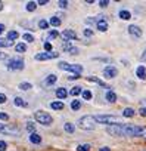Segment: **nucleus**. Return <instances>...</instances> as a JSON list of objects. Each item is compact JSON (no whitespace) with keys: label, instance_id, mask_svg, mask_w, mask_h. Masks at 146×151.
Here are the masks:
<instances>
[{"label":"nucleus","instance_id":"23","mask_svg":"<svg viewBox=\"0 0 146 151\" xmlns=\"http://www.w3.org/2000/svg\"><path fill=\"white\" fill-rule=\"evenodd\" d=\"M56 96H58V99H65V98L68 96L66 89H65V88H58V89H56Z\"/></svg>","mask_w":146,"mask_h":151},{"label":"nucleus","instance_id":"44","mask_svg":"<svg viewBox=\"0 0 146 151\" xmlns=\"http://www.w3.org/2000/svg\"><path fill=\"white\" fill-rule=\"evenodd\" d=\"M0 120H9V116L6 114V113H3V111H0Z\"/></svg>","mask_w":146,"mask_h":151},{"label":"nucleus","instance_id":"52","mask_svg":"<svg viewBox=\"0 0 146 151\" xmlns=\"http://www.w3.org/2000/svg\"><path fill=\"white\" fill-rule=\"evenodd\" d=\"M99 151H111V148L109 147H102V148H99Z\"/></svg>","mask_w":146,"mask_h":151},{"label":"nucleus","instance_id":"4","mask_svg":"<svg viewBox=\"0 0 146 151\" xmlns=\"http://www.w3.org/2000/svg\"><path fill=\"white\" fill-rule=\"evenodd\" d=\"M34 119H36L37 123H40V124H43V126H50L52 122H53L52 116L49 114V113H46V111H43V110L36 111V113H34Z\"/></svg>","mask_w":146,"mask_h":151},{"label":"nucleus","instance_id":"50","mask_svg":"<svg viewBox=\"0 0 146 151\" xmlns=\"http://www.w3.org/2000/svg\"><path fill=\"white\" fill-rule=\"evenodd\" d=\"M140 59H142L143 62H146V51H143V53H142V56H140Z\"/></svg>","mask_w":146,"mask_h":151},{"label":"nucleus","instance_id":"10","mask_svg":"<svg viewBox=\"0 0 146 151\" xmlns=\"http://www.w3.org/2000/svg\"><path fill=\"white\" fill-rule=\"evenodd\" d=\"M118 76V68L114 65H106L103 68V77L105 79H115Z\"/></svg>","mask_w":146,"mask_h":151},{"label":"nucleus","instance_id":"42","mask_svg":"<svg viewBox=\"0 0 146 151\" xmlns=\"http://www.w3.org/2000/svg\"><path fill=\"white\" fill-rule=\"evenodd\" d=\"M58 5H59V8H62V9H66V8H68V2H64V0H59Z\"/></svg>","mask_w":146,"mask_h":151},{"label":"nucleus","instance_id":"27","mask_svg":"<svg viewBox=\"0 0 146 151\" xmlns=\"http://www.w3.org/2000/svg\"><path fill=\"white\" fill-rule=\"evenodd\" d=\"M123 117H127V119L134 117V110H133V108H130V107L124 108V110H123Z\"/></svg>","mask_w":146,"mask_h":151},{"label":"nucleus","instance_id":"48","mask_svg":"<svg viewBox=\"0 0 146 151\" xmlns=\"http://www.w3.org/2000/svg\"><path fill=\"white\" fill-rule=\"evenodd\" d=\"M74 79H80V74H71V76H68V80H74Z\"/></svg>","mask_w":146,"mask_h":151},{"label":"nucleus","instance_id":"8","mask_svg":"<svg viewBox=\"0 0 146 151\" xmlns=\"http://www.w3.org/2000/svg\"><path fill=\"white\" fill-rule=\"evenodd\" d=\"M106 132L112 136H124L123 133V124H114V126H108Z\"/></svg>","mask_w":146,"mask_h":151},{"label":"nucleus","instance_id":"36","mask_svg":"<svg viewBox=\"0 0 146 151\" xmlns=\"http://www.w3.org/2000/svg\"><path fill=\"white\" fill-rule=\"evenodd\" d=\"M49 25H50V24H49V21H46V19H40V21H38V27H40L41 30H47Z\"/></svg>","mask_w":146,"mask_h":151},{"label":"nucleus","instance_id":"26","mask_svg":"<svg viewBox=\"0 0 146 151\" xmlns=\"http://www.w3.org/2000/svg\"><path fill=\"white\" fill-rule=\"evenodd\" d=\"M13 104L16 105V107H27L28 104L25 102V99H22L21 96H15V99H13Z\"/></svg>","mask_w":146,"mask_h":151},{"label":"nucleus","instance_id":"39","mask_svg":"<svg viewBox=\"0 0 146 151\" xmlns=\"http://www.w3.org/2000/svg\"><path fill=\"white\" fill-rule=\"evenodd\" d=\"M58 36H59V33L56 30H50V31H49V34H47V39H56Z\"/></svg>","mask_w":146,"mask_h":151},{"label":"nucleus","instance_id":"51","mask_svg":"<svg viewBox=\"0 0 146 151\" xmlns=\"http://www.w3.org/2000/svg\"><path fill=\"white\" fill-rule=\"evenodd\" d=\"M6 30V27H5V24H0V34H2L3 31Z\"/></svg>","mask_w":146,"mask_h":151},{"label":"nucleus","instance_id":"24","mask_svg":"<svg viewBox=\"0 0 146 151\" xmlns=\"http://www.w3.org/2000/svg\"><path fill=\"white\" fill-rule=\"evenodd\" d=\"M81 93H83V88H81V86H74V88L69 91V95H72V96H78Z\"/></svg>","mask_w":146,"mask_h":151},{"label":"nucleus","instance_id":"49","mask_svg":"<svg viewBox=\"0 0 146 151\" xmlns=\"http://www.w3.org/2000/svg\"><path fill=\"white\" fill-rule=\"evenodd\" d=\"M6 58H8V55H6V53L0 52V61H3V59H6Z\"/></svg>","mask_w":146,"mask_h":151},{"label":"nucleus","instance_id":"46","mask_svg":"<svg viewBox=\"0 0 146 151\" xmlns=\"http://www.w3.org/2000/svg\"><path fill=\"white\" fill-rule=\"evenodd\" d=\"M109 5V2H106V0H102V2H99V6L101 8H106Z\"/></svg>","mask_w":146,"mask_h":151},{"label":"nucleus","instance_id":"6","mask_svg":"<svg viewBox=\"0 0 146 151\" xmlns=\"http://www.w3.org/2000/svg\"><path fill=\"white\" fill-rule=\"evenodd\" d=\"M8 68L9 70H12V71H15V70H22L24 68V59L22 58H10L9 61H8Z\"/></svg>","mask_w":146,"mask_h":151},{"label":"nucleus","instance_id":"30","mask_svg":"<svg viewBox=\"0 0 146 151\" xmlns=\"http://www.w3.org/2000/svg\"><path fill=\"white\" fill-rule=\"evenodd\" d=\"M13 45V41L8 40V39H0V48H9Z\"/></svg>","mask_w":146,"mask_h":151},{"label":"nucleus","instance_id":"31","mask_svg":"<svg viewBox=\"0 0 146 151\" xmlns=\"http://www.w3.org/2000/svg\"><path fill=\"white\" fill-rule=\"evenodd\" d=\"M18 37H19V33H18V31H15V30H12V31H9V33H8V40H10V41L16 40Z\"/></svg>","mask_w":146,"mask_h":151},{"label":"nucleus","instance_id":"47","mask_svg":"<svg viewBox=\"0 0 146 151\" xmlns=\"http://www.w3.org/2000/svg\"><path fill=\"white\" fill-rule=\"evenodd\" d=\"M139 113H140V116H143V117H146V107H142V108L139 110Z\"/></svg>","mask_w":146,"mask_h":151},{"label":"nucleus","instance_id":"20","mask_svg":"<svg viewBox=\"0 0 146 151\" xmlns=\"http://www.w3.org/2000/svg\"><path fill=\"white\" fill-rule=\"evenodd\" d=\"M64 107H65L64 101H52L50 102V108L52 110H64Z\"/></svg>","mask_w":146,"mask_h":151},{"label":"nucleus","instance_id":"19","mask_svg":"<svg viewBox=\"0 0 146 151\" xmlns=\"http://www.w3.org/2000/svg\"><path fill=\"white\" fill-rule=\"evenodd\" d=\"M28 139H30L31 144H36V145L41 144V136H40L38 133H36V132H34V133H30V138H28Z\"/></svg>","mask_w":146,"mask_h":151},{"label":"nucleus","instance_id":"16","mask_svg":"<svg viewBox=\"0 0 146 151\" xmlns=\"http://www.w3.org/2000/svg\"><path fill=\"white\" fill-rule=\"evenodd\" d=\"M136 76L140 79V80H145L146 79V67L145 65H139L136 68Z\"/></svg>","mask_w":146,"mask_h":151},{"label":"nucleus","instance_id":"29","mask_svg":"<svg viewBox=\"0 0 146 151\" xmlns=\"http://www.w3.org/2000/svg\"><path fill=\"white\" fill-rule=\"evenodd\" d=\"M15 51L18 53H24V52L27 51V45H25V43H18V45L15 46Z\"/></svg>","mask_w":146,"mask_h":151},{"label":"nucleus","instance_id":"53","mask_svg":"<svg viewBox=\"0 0 146 151\" xmlns=\"http://www.w3.org/2000/svg\"><path fill=\"white\" fill-rule=\"evenodd\" d=\"M47 3H49L47 0H40V2H38V5H41V6H43V5H47Z\"/></svg>","mask_w":146,"mask_h":151},{"label":"nucleus","instance_id":"12","mask_svg":"<svg viewBox=\"0 0 146 151\" xmlns=\"http://www.w3.org/2000/svg\"><path fill=\"white\" fill-rule=\"evenodd\" d=\"M96 28L99 30V31H102V33L108 31V21L105 19V16H99V18H97V21H96Z\"/></svg>","mask_w":146,"mask_h":151},{"label":"nucleus","instance_id":"17","mask_svg":"<svg viewBox=\"0 0 146 151\" xmlns=\"http://www.w3.org/2000/svg\"><path fill=\"white\" fill-rule=\"evenodd\" d=\"M105 99H106L108 102H111V104L117 102V95H115V92H114V91H106V93H105Z\"/></svg>","mask_w":146,"mask_h":151},{"label":"nucleus","instance_id":"32","mask_svg":"<svg viewBox=\"0 0 146 151\" xmlns=\"http://www.w3.org/2000/svg\"><path fill=\"white\" fill-rule=\"evenodd\" d=\"M37 5H38V3H36V2H28L27 6H25V9H27L28 12H34V11L37 9Z\"/></svg>","mask_w":146,"mask_h":151},{"label":"nucleus","instance_id":"14","mask_svg":"<svg viewBox=\"0 0 146 151\" xmlns=\"http://www.w3.org/2000/svg\"><path fill=\"white\" fill-rule=\"evenodd\" d=\"M62 49H64L65 52H68L69 55H77V53H78V49H77L75 46H72L71 41H64V43H62Z\"/></svg>","mask_w":146,"mask_h":151},{"label":"nucleus","instance_id":"41","mask_svg":"<svg viewBox=\"0 0 146 151\" xmlns=\"http://www.w3.org/2000/svg\"><path fill=\"white\" fill-rule=\"evenodd\" d=\"M83 34H84V37H92V36H93V31H92L90 28H86V30L83 31Z\"/></svg>","mask_w":146,"mask_h":151},{"label":"nucleus","instance_id":"43","mask_svg":"<svg viewBox=\"0 0 146 151\" xmlns=\"http://www.w3.org/2000/svg\"><path fill=\"white\" fill-rule=\"evenodd\" d=\"M6 148H8V144L5 141H0V151H6Z\"/></svg>","mask_w":146,"mask_h":151},{"label":"nucleus","instance_id":"7","mask_svg":"<svg viewBox=\"0 0 146 151\" xmlns=\"http://www.w3.org/2000/svg\"><path fill=\"white\" fill-rule=\"evenodd\" d=\"M58 56H59L58 52H41V53H37L34 56V59L36 61H49V59H55Z\"/></svg>","mask_w":146,"mask_h":151},{"label":"nucleus","instance_id":"40","mask_svg":"<svg viewBox=\"0 0 146 151\" xmlns=\"http://www.w3.org/2000/svg\"><path fill=\"white\" fill-rule=\"evenodd\" d=\"M44 51H46V52H53V51H52V45H50L49 41H44Z\"/></svg>","mask_w":146,"mask_h":151},{"label":"nucleus","instance_id":"38","mask_svg":"<svg viewBox=\"0 0 146 151\" xmlns=\"http://www.w3.org/2000/svg\"><path fill=\"white\" fill-rule=\"evenodd\" d=\"M27 131H30L31 133L36 132V124H34L33 122H28V123H27Z\"/></svg>","mask_w":146,"mask_h":151},{"label":"nucleus","instance_id":"15","mask_svg":"<svg viewBox=\"0 0 146 151\" xmlns=\"http://www.w3.org/2000/svg\"><path fill=\"white\" fill-rule=\"evenodd\" d=\"M118 16H119V19H123V21H129V19H131V12L127 11V9H119Z\"/></svg>","mask_w":146,"mask_h":151},{"label":"nucleus","instance_id":"5","mask_svg":"<svg viewBox=\"0 0 146 151\" xmlns=\"http://www.w3.org/2000/svg\"><path fill=\"white\" fill-rule=\"evenodd\" d=\"M58 67L64 71H71L72 74H81V71H83V67L80 64H68L65 61H61L58 64Z\"/></svg>","mask_w":146,"mask_h":151},{"label":"nucleus","instance_id":"3","mask_svg":"<svg viewBox=\"0 0 146 151\" xmlns=\"http://www.w3.org/2000/svg\"><path fill=\"white\" fill-rule=\"evenodd\" d=\"M96 124H97V122H96L94 116H83L77 120V126L80 129H83V131H93Z\"/></svg>","mask_w":146,"mask_h":151},{"label":"nucleus","instance_id":"33","mask_svg":"<svg viewBox=\"0 0 146 151\" xmlns=\"http://www.w3.org/2000/svg\"><path fill=\"white\" fill-rule=\"evenodd\" d=\"M81 96H83V99H86V101H90V99L93 98V93H92L89 89H84V91H83V93H81Z\"/></svg>","mask_w":146,"mask_h":151},{"label":"nucleus","instance_id":"1","mask_svg":"<svg viewBox=\"0 0 146 151\" xmlns=\"http://www.w3.org/2000/svg\"><path fill=\"white\" fill-rule=\"evenodd\" d=\"M123 133L130 138H146V127L137 124H123Z\"/></svg>","mask_w":146,"mask_h":151},{"label":"nucleus","instance_id":"28","mask_svg":"<svg viewBox=\"0 0 146 151\" xmlns=\"http://www.w3.org/2000/svg\"><path fill=\"white\" fill-rule=\"evenodd\" d=\"M18 88H19L21 91H30V89H33V84L28 83V81H24V83H19Z\"/></svg>","mask_w":146,"mask_h":151},{"label":"nucleus","instance_id":"54","mask_svg":"<svg viewBox=\"0 0 146 151\" xmlns=\"http://www.w3.org/2000/svg\"><path fill=\"white\" fill-rule=\"evenodd\" d=\"M2 9H3V3H2V2H0V11H2Z\"/></svg>","mask_w":146,"mask_h":151},{"label":"nucleus","instance_id":"45","mask_svg":"<svg viewBox=\"0 0 146 151\" xmlns=\"http://www.w3.org/2000/svg\"><path fill=\"white\" fill-rule=\"evenodd\" d=\"M8 101V96L5 93H0V104H5Z\"/></svg>","mask_w":146,"mask_h":151},{"label":"nucleus","instance_id":"35","mask_svg":"<svg viewBox=\"0 0 146 151\" xmlns=\"http://www.w3.org/2000/svg\"><path fill=\"white\" fill-rule=\"evenodd\" d=\"M22 39L25 40V41H28V43H33V41H34V36H33L31 33H24V34H22Z\"/></svg>","mask_w":146,"mask_h":151},{"label":"nucleus","instance_id":"34","mask_svg":"<svg viewBox=\"0 0 146 151\" xmlns=\"http://www.w3.org/2000/svg\"><path fill=\"white\" fill-rule=\"evenodd\" d=\"M81 108V102L80 101H77V99H74L71 102V110H74V111H77V110H80Z\"/></svg>","mask_w":146,"mask_h":151},{"label":"nucleus","instance_id":"21","mask_svg":"<svg viewBox=\"0 0 146 151\" xmlns=\"http://www.w3.org/2000/svg\"><path fill=\"white\" fill-rule=\"evenodd\" d=\"M56 80H58V77H56L55 74H49V76L44 79V84H46V86H52V84L56 83Z\"/></svg>","mask_w":146,"mask_h":151},{"label":"nucleus","instance_id":"9","mask_svg":"<svg viewBox=\"0 0 146 151\" xmlns=\"http://www.w3.org/2000/svg\"><path fill=\"white\" fill-rule=\"evenodd\" d=\"M0 133H5V135H18L19 131H18V127H13L10 124L0 123Z\"/></svg>","mask_w":146,"mask_h":151},{"label":"nucleus","instance_id":"37","mask_svg":"<svg viewBox=\"0 0 146 151\" xmlns=\"http://www.w3.org/2000/svg\"><path fill=\"white\" fill-rule=\"evenodd\" d=\"M75 150L77 151H90V145L89 144H78Z\"/></svg>","mask_w":146,"mask_h":151},{"label":"nucleus","instance_id":"22","mask_svg":"<svg viewBox=\"0 0 146 151\" xmlns=\"http://www.w3.org/2000/svg\"><path fill=\"white\" fill-rule=\"evenodd\" d=\"M64 131H65L66 133H74V132H75V124L66 122V123L64 124Z\"/></svg>","mask_w":146,"mask_h":151},{"label":"nucleus","instance_id":"2","mask_svg":"<svg viewBox=\"0 0 146 151\" xmlns=\"http://www.w3.org/2000/svg\"><path fill=\"white\" fill-rule=\"evenodd\" d=\"M96 122L101 123V124H124L123 123V116L118 117V116H112V114H101V116H94Z\"/></svg>","mask_w":146,"mask_h":151},{"label":"nucleus","instance_id":"25","mask_svg":"<svg viewBox=\"0 0 146 151\" xmlns=\"http://www.w3.org/2000/svg\"><path fill=\"white\" fill-rule=\"evenodd\" d=\"M61 22H62V21H61V18H59V16H52L50 19H49V24H50L52 27H59V25H61Z\"/></svg>","mask_w":146,"mask_h":151},{"label":"nucleus","instance_id":"13","mask_svg":"<svg viewBox=\"0 0 146 151\" xmlns=\"http://www.w3.org/2000/svg\"><path fill=\"white\" fill-rule=\"evenodd\" d=\"M129 34H130V36H133V37H136V39H140V37H142V34H143V31H142V28H140L139 25L131 24V25L129 27Z\"/></svg>","mask_w":146,"mask_h":151},{"label":"nucleus","instance_id":"11","mask_svg":"<svg viewBox=\"0 0 146 151\" xmlns=\"http://www.w3.org/2000/svg\"><path fill=\"white\" fill-rule=\"evenodd\" d=\"M61 36L64 37V41H71V40H77V39H78L77 33H75L74 30H71V28H66V30H64Z\"/></svg>","mask_w":146,"mask_h":151},{"label":"nucleus","instance_id":"18","mask_svg":"<svg viewBox=\"0 0 146 151\" xmlns=\"http://www.w3.org/2000/svg\"><path fill=\"white\" fill-rule=\"evenodd\" d=\"M89 81H92V83H96V84H99V86H103V88H108L106 86V83L103 81V80H101V79H97V77H94V76H89V77H86Z\"/></svg>","mask_w":146,"mask_h":151}]
</instances>
